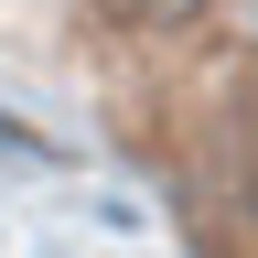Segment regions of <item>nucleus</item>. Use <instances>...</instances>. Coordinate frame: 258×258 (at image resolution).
<instances>
[{
  "label": "nucleus",
  "instance_id": "1",
  "mask_svg": "<svg viewBox=\"0 0 258 258\" xmlns=\"http://www.w3.org/2000/svg\"><path fill=\"white\" fill-rule=\"evenodd\" d=\"M97 11H108L118 32H183V22H205L215 0H97Z\"/></svg>",
  "mask_w": 258,
  "mask_h": 258
},
{
  "label": "nucleus",
  "instance_id": "2",
  "mask_svg": "<svg viewBox=\"0 0 258 258\" xmlns=\"http://www.w3.org/2000/svg\"><path fill=\"white\" fill-rule=\"evenodd\" d=\"M226 183H237V215H258V118L237 129V151H226Z\"/></svg>",
  "mask_w": 258,
  "mask_h": 258
},
{
  "label": "nucleus",
  "instance_id": "3",
  "mask_svg": "<svg viewBox=\"0 0 258 258\" xmlns=\"http://www.w3.org/2000/svg\"><path fill=\"white\" fill-rule=\"evenodd\" d=\"M247 11H258V0H247Z\"/></svg>",
  "mask_w": 258,
  "mask_h": 258
}]
</instances>
